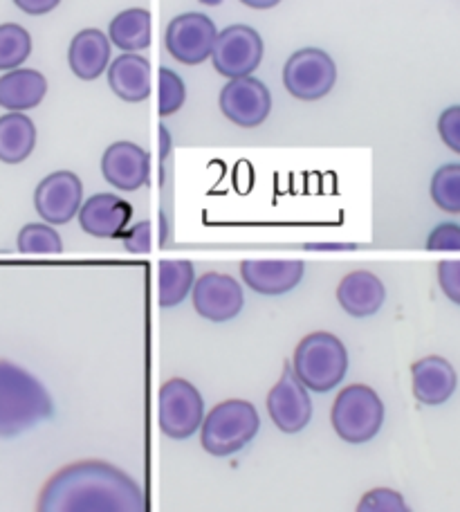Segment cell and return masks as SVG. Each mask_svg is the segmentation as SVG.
Listing matches in <instances>:
<instances>
[{"mask_svg": "<svg viewBox=\"0 0 460 512\" xmlns=\"http://www.w3.org/2000/svg\"><path fill=\"white\" fill-rule=\"evenodd\" d=\"M101 173L115 189L137 191L149 182L151 155L135 142H113L101 155Z\"/></svg>", "mask_w": 460, "mask_h": 512, "instance_id": "5bb4252c", "label": "cell"}, {"mask_svg": "<svg viewBox=\"0 0 460 512\" xmlns=\"http://www.w3.org/2000/svg\"><path fill=\"white\" fill-rule=\"evenodd\" d=\"M59 3L61 0H14V5L30 16L50 14L52 9L59 7Z\"/></svg>", "mask_w": 460, "mask_h": 512, "instance_id": "836d02e7", "label": "cell"}, {"mask_svg": "<svg viewBox=\"0 0 460 512\" xmlns=\"http://www.w3.org/2000/svg\"><path fill=\"white\" fill-rule=\"evenodd\" d=\"M243 5L252 7V9H272L281 3V0H241Z\"/></svg>", "mask_w": 460, "mask_h": 512, "instance_id": "d590c367", "label": "cell"}, {"mask_svg": "<svg viewBox=\"0 0 460 512\" xmlns=\"http://www.w3.org/2000/svg\"><path fill=\"white\" fill-rule=\"evenodd\" d=\"M263 39L250 25H229L218 32L211 63L218 75L227 79L252 77L263 61Z\"/></svg>", "mask_w": 460, "mask_h": 512, "instance_id": "ba28073f", "label": "cell"}, {"mask_svg": "<svg viewBox=\"0 0 460 512\" xmlns=\"http://www.w3.org/2000/svg\"><path fill=\"white\" fill-rule=\"evenodd\" d=\"M184 99H187V90H184V81L173 72L171 68L160 70V115L169 117L178 113L184 106Z\"/></svg>", "mask_w": 460, "mask_h": 512, "instance_id": "83f0119b", "label": "cell"}, {"mask_svg": "<svg viewBox=\"0 0 460 512\" xmlns=\"http://www.w3.org/2000/svg\"><path fill=\"white\" fill-rule=\"evenodd\" d=\"M259 429L261 416L250 400H223L202 418V450L216 456V459H225V456H232L250 445Z\"/></svg>", "mask_w": 460, "mask_h": 512, "instance_id": "3957f363", "label": "cell"}, {"mask_svg": "<svg viewBox=\"0 0 460 512\" xmlns=\"http://www.w3.org/2000/svg\"><path fill=\"white\" fill-rule=\"evenodd\" d=\"M268 414L283 434H299L312 418V400L292 369L281 373L279 382L268 393Z\"/></svg>", "mask_w": 460, "mask_h": 512, "instance_id": "4fadbf2b", "label": "cell"}, {"mask_svg": "<svg viewBox=\"0 0 460 512\" xmlns=\"http://www.w3.org/2000/svg\"><path fill=\"white\" fill-rule=\"evenodd\" d=\"M54 402L45 384L30 371L0 360V438H14L45 423Z\"/></svg>", "mask_w": 460, "mask_h": 512, "instance_id": "7a4b0ae2", "label": "cell"}, {"mask_svg": "<svg viewBox=\"0 0 460 512\" xmlns=\"http://www.w3.org/2000/svg\"><path fill=\"white\" fill-rule=\"evenodd\" d=\"M32 54V36L18 23L0 25V70L21 68Z\"/></svg>", "mask_w": 460, "mask_h": 512, "instance_id": "d4e9b609", "label": "cell"}, {"mask_svg": "<svg viewBox=\"0 0 460 512\" xmlns=\"http://www.w3.org/2000/svg\"><path fill=\"white\" fill-rule=\"evenodd\" d=\"M427 250L431 252H460V225L443 223L438 225L427 239Z\"/></svg>", "mask_w": 460, "mask_h": 512, "instance_id": "4dcf8cb0", "label": "cell"}, {"mask_svg": "<svg viewBox=\"0 0 460 512\" xmlns=\"http://www.w3.org/2000/svg\"><path fill=\"white\" fill-rule=\"evenodd\" d=\"M108 61L110 41L101 30L88 27V30L75 34V39L70 41L68 66L75 72V77L84 81H95L97 77L104 75V70H108Z\"/></svg>", "mask_w": 460, "mask_h": 512, "instance_id": "44dd1931", "label": "cell"}, {"mask_svg": "<svg viewBox=\"0 0 460 512\" xmlns=\"http://www.w3.org/2000/svg\"><path fill=\"white\" fill-rule=\"evenodd\" d=\"M202 5H209V7H216V5H220L223 3V0H200Z\"/></svg>", "mask_w": 460, "mask_h": 512, "instance_id": "74e56055", "label": "cell"}, {"mask_svg": "<svg viewBox=\"0 0 460 512\" xmlns=\"http://www.w3.org/2000/svg\"><path fill=\"white\" fill-rule=\"evenodd\" d=\"M413 396L427 407H438L454 396L458 387V376L452 362L440 355H427L411 367Z\"/></svg>", "mask_w": 460, "mask_h": 512, "instance_id": "e0dca14e", "label": "cell"}, {"mask_svg": "<svg viewBox=\"0 0 460 512\" xmlns=\"http://www.w3.org/2000/svg\"><path fill=\"white\" fill-rule=\"evenodd\" d=\"M108 86L128 104H140L151 95V63L137 52H124L108 68Z\"/></svg>", "mask_w": 460, "mask_h": 512, "instance_id": "d6986e66", "label": "cell"}, {"mask_svg": "<svg viewBox=\"0 0 460 512\" xmlns=\"http://www.w3.org/2000/svg\"><path fill=\"white\" fill-rule=\"evenodd\" d=\"M18 252L21 254H61L63 241L59 232L48 223H30L18 232Z\"/></svg>", "mask_w": 460, "mask_h": 512, "instance_id": "4316f807", "label": "cell"}, {"mask_svg": "<svg viewBox=\"0 0 460 512\" xmlns=\"http://www.w3.org/2000/svg\"><path fill=\"white\" fill-rule=\"evenodd\" d=\"M355 512H411L398 490L373 488L360 499Z\"/></svg>", "mask_w": 460, "mask_h": 512, "instance_id": "f1b7e54d", "label": "cell"}, {"mask_svg": "<svg viewBox=\"0 0 460 512\" xmlns=\"http://www.w3.org/2000/svg\"><path fill=\"white\" fill-rule=\"evenodd\" d=\"M438 133L447 149L460 155V106H449L438 117Z\"/></svg>", "mask_w": 460, "mask_h": 512, "instance_id": "f546056e", "label": "cell"}, {"mask_svg": "<svg viewBox=\"0 0 460 512\" xmlns=\"http://www.w3.org/2000/svg\"><path fill=\"white\" fill-rule=\"evenodd\" d=\"M308 250H353V245H308Z\"/></svg>", "mask_w": 460, "mask_h": 512, "instance_id": "8d00e7d4", "label": "cell"}, {"mask_svg": "<svg viewBox=\"0 0 460 512\" xmlns=\"http://www.w3.org/2000/svg\"><path fill=\"white\" fill-rule=\"evenodd\" d=\"M153 225L151 221H142L133 225L131 230L122 234L124 248L133 254H146L151 250V241H153Z\"/></svg>", "mask_w": 460, "mask_h": 512, "instance_id": "d6a6232c", "label": "cell"}, {"mask_svg": "<svg viewBox=\"0 0 460 512\" xmlns=\"http://www.w3.org/2000/svg\"><path fill=\"white\" fill-rule=\"evenodd\" d=\"M196 313L207 322L223 324L241 315L245 306L243 286L223 272H207L191 288Z\"/></svg>", "mask_w": 460, "mask_h": 512, "instance_id": "30bf717a", "label": "cell"}, {"mask_svg": "<svg viewBox=\"0 0 460 512\" xmlns=\"http://www.w3.org/2000/svg\"><path fill=\"white\" fill-rule=\"evenodd\" d=\"M160 429L171 441H187L198 432L205 418V400L189 380L171 378L160 387Z\"/></svg>", "mask_w": 460, "mask_h": 512, "instance_id": "8992f818", "label": "cell"}, {"mask_svg": "<svg viewBox=\"0 0 460 512\" xmlns=\"http://www.w3.org/2000/svg\"><path fill=\"white\" fill-rule=\"evenodd\" d=\"M292 371L310 391H333L337 384H342L348 371V351L344 342L326 331L306 335L294 349Z\"/></svg>", "mask_w": 460, "mask_h": 512, "instance_id": "277c9868", "label": "cell"}, {"mask_svg": "<svg viewBox=\"0 0 460 512\" xmlns=\"http://www.w3.org/2000/svg\"><path fill=\"white\" fill-rule=\"evenodd\" d=\"M84 203V185L72 171H54L34 191V207L48 225H68Z\"/></svg>", "mask_w": 460, "mask_h": 512, "instance_id": "8fae6325", "label": "cell"}, {"mask_svg": "<svg viewBox=\"0 0 460 512\" xmlns=\"http://www.w3.org/2000/svg\"><path fill=\"white\" fill-rule=\"evenodd\" d=\"M158 279H160V306L173 308L189 297L193 283H196V270H193L191 261L169 259L160 263Z\"/></svg>", "mask_w": 460, "mask_h": 512, "instance_id": "cb8c5ba5", "label": "cell"}, {"mask_svg": "<svg viewBox=\"0 0 460 512\" xmlns=\"http://www.w3.org/2000/svg\"><path fill=\"white\" fill-rule=\"evenodd\" d=\"M220 111L236 126H261L272 113L270 88L256 77L229 79V84L220 90Z\"/></svg>", "mask_w": 460, "mask_h": 512, "instance_id": "7c38bea8", "label": "cell"}, {"mask_svg": "<svg viewBox=\"0 0 460 512\" xmlns=\"http://www.w3.org/2000/svg\"><path fill=\"white\" fill-rule=\"evenodd\" d=\"M48 95V79L39 70L16 68L0 77V108L9 113H25L41 106Z\"/></svg>", "mask_w": 460, "mask_h": 512, "instance_id": "ffe728a7", "label": "cell"}, {"mask_svg": "<svg viewBox=\"0 0 460 512\" xmlns=\"http://www.w3.org/2000/svg\"><path fill=\"white\" fill-rule=\"evenodd\" d=\"M438 283L445 297L460 306V261H443L438 265Z\"/></svg>", "mask_w": 460, "mask_h": 512, "instance_id": "1f68e13d", "label": "cell"}, {"mask_svg": "<svg viewBox=\"0 0 460 512\" xmlns=\"http://www.w3.org/2000/svg\"><path fill=\"white\" fill-rule=\"evenodd\" d=\"M108 41L122 52H142L151 45L149 9L131 7L119 12L108 27Z\"/></svg>", "mask_w": 460, "mask_h": 512, "instance_id": "603a6c76", "label": "cell"}, {"mask_svg": "<svg viewBox=\"0 0 460 512\" xmlns=\"http://www.w3.org/2000/svg\"><path fill=\"white\" fill-rule=\"evenodd\" d=\"M218 30L209 16L189 12L173 18L167 27V43L169 54L184 66H200L205 63L211 52H214Z\"/></svg>", "mask_w": 460, "mask_h": 512, "instance_id": "9c48e42d", "label": "cell"}, {"mask_svg": "<svg viewBox=\"0 0 460 512\" xmlns=\"http://www.w3.org/2000/svg\"><path fill=\"white\" fill-rule=\"evenodd\" d=\"M36 512H149L144 488L122 468L86 459L63 465L45 481Z\"/></svg>", "mask_w": 460, "mask_h": 512, "instance_id": "6da1fadb", "label": "cell"}, {"mask_svg": "<svg viewBox=\"0 0 460 512\" xmlns=\"http://www.w3.org/2000/svg\"><path fill=\"white\" fill-rule=\"evenodd\" d=\"M306 265L297 259H250L241 263L245 286L265 297H279L294 290L303 279Z\"/></svg>", "mask_w": 460, "mask_h": 512, "instance_id": "9a60e30c", "label": "cell"}, {"mask_svg": "<svg viewBox=\"0 0 460 512\" xmlns=\"http://www.w3.org/2000/svg\"><path fill=\"white\" fill-rule=\"evenodd\" d=\"M330 423L344 443H368L384 425V402L368 384H351L337 393Z\"/></svg>", "mask_w": 460, "mask_h": 512, "instance_id": "5b68a950", "label": "cell"}, {"mask_svg": "<svg viewBox=\"0 0 460 512\" xmlns=\"http://www.w3.org/2000/svg\"><path fill=\"white\" fill-rule=\"evenodd\" d=\"M431 200L447 214H460V164H445L434 173Z\"/></svg>", "mask_w": 460, "mask_h": 512, "instance_id": "484cf974", "label": "cell"}, {"mask_svg": "<svg viewBox=\"0 0 460 512\" xmlns=\"http://www.w3.org/2000/svg\"><path fill=\"white\" fill-rule=\"evenodd\" d=\"M386 299V288L380 277L368 270H355L346 274L337 286V301L344 313L364 319L373 317L382 308Z\"/></svg>", "mask_w": 460, "mask_h": 512, "instance_id": "ac0fdd59", "label": "cell"}, {"mask_svg": "<svg viewBox=\"0 0 460 512\" xmlns=\"http://www.w3.org/2000/svg\"><path fill=\"white\" fill-rule=\"evenodd\" d=\"M36 126L25 113L0 117V162L21 164L34 153Z\"/></svg>", "mask_w": 460, "mask_h": 512, "instance_id": "7402d4cb", "label": "cell"}, {"mask_svg": "<svg viewBox=\"0 0 460 512\" xmlns=\"http://www.w3.org/2000/svg\"><path fill=\"white\" fill-rule=\"evenodd\" d=\"M337 84V66L328 52L319 48L297 50L283 68V86L294 99L317 102Z\"/></svg>", "mask_w": 460, "mask_h": 512, "instance_id": "52a82bcc", "label": "cell"}, {"mask_svg": "<svg viewBox=\"0 0 460 512\" xmlns=\"http://www.w3.org/2000/svg\"><path fill=\"white\" fill-rule=\"evenodd\" d=\"M79 225L95 239H122L133 209L115 194H95L79 209Z\"/></svg>", "mask_w": 460, "mask_h": 512, "instance_id": "2e32d148", "label": "cell"}, {"mask_svg": "<svg viewBox=\"0 0 460 512\" xmlns=\"http://www.w3.org/2000/svg\"><path fill=\"white\" fill-rule=\"evenodd\" d=\"M171 133H169V128L167 126H160V146H162V151H160V158L164 160L169 155V151H171Z\"/></svg>", "mask_w": 460, "mask_h": 512, "instance_id": "e575fe53", "label": "cell"}]
</instances>
